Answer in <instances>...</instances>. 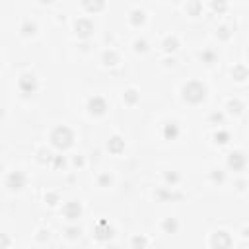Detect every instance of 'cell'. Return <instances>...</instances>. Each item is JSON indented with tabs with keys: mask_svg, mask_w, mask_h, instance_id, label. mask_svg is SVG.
Masks as SVG:
<instances>
[{
	"mask_svg": "<svg viewBox=\"0 0 249 249\" xmlns=\"http://www.w3.org/2000/svg\"><path fill=\"white\" fill-rule=\"evenodd\" d=\"M70 142H72V133H70L66 127H61V129H57V131L53 133V144H55V146L64 148V146H68Z\"/></svg>",
	"mask_w": 249,
	"mask_h": 249,
	"instance_id": "cell-2",
	"label": "cell"
},
{
	"mask_svg": "<svg viewBox=\"0 0 249 249\" xmlns=\"http://www.w3.org/2000/svg\"><path fill=\"white\" fill-rule=\"evenodd\" d=\"M183 92H185V99H189L193 103H199L204 99V86H201L197 82H191L189 86H185Z\"/></svg>",
	"mask_w": 249,
	"mask_h": 249,
	"instance_id": "cell-1",
	"label": "cell"
},
{
	"mask_svg": "<svg viewBox=\"0 0 249 249\" xmlns=\"http://www.w3.org/2000/svg\"><path fill=\"white\" fill-rule=\"evenodd\" d=\"M22 185H24V177L20 173H12L8 179V187L10 189H22Z\"/></svg>",
	"mask_w": 249,
	"mask_h": 249,
	"instance_id": "cell-3",
	"label": "cell"
}]
</instances>
